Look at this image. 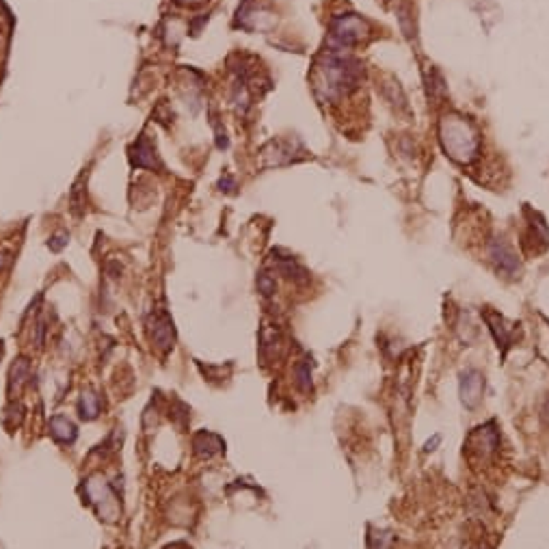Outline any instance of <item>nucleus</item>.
I'll list each match as a JSON object with an SVG mask.
<instances>
[{"label":"nucleus","instance_id":"nucleus-20","mask_svg":"<svg viewBox=\"0 0 549 549\" xmlns=\"http://www.w3.org/2000/svg\"><path fill=\"white\" fill-rule=\"evenodd\" d=\"M396 13H398V20H400V28H403V33L411 39V35H415V33H413V28H411V24H413L411 7H409V5H400V7L396 9Z\"/></svg>","mask_w":549,"mask_h":549},{"label":"nucleus","instance_id":"nucleus-2","mask_svg":"<svg viewBox=\"0 0 549 549\" xmlns=\"http://www.w3.org/2000/svg\"><path fill=\"white\" fill-rule=\"evenodd\" d=\"M439 141L443 152L458 165H469L480 152V137L473 124L461 115H446L439 122Z\"/></svg>","mask_w":549,"mask_h":549},{"label":"nucleus","instance_id":"nucleus-24","mask_svg":"<svg viewBox=\"0 0 549 549\" xmlns=\"http://www.w3.org/2000/svg\"><path fill=\"white\" fill-rule=\"evenodd\" d=\"M165 549H190V545H186L184 541H175V543L167 545Z\"/></svg>","mask_w":549,"mask_h":549},{"label":"nucleus","instance_id":"nucleus-8","mask_svg":"<svg viewBox=\"0 0 549 549\" xmlns=\"http://www.w3.org/2000/svg\"><path fill=\"white\" fill-rule=\"evenodd\" d=\"M147 331H150V337H152V342L158 350L167 352L173 348L175 329H173V322L167 314L150 316V320H147Z\"/></svg>","mask_w":549,"mask_h":549},{"label":"nucleus","instance_id":"nucleus-16","mask_svg":"<svg viewBox=\"0 0 549 549\" xmlns=\"http://www.w3.org/2000/svg\"><path fill=\"white\" fill-rule=\"evenodd\" d=\"M294 383L301 392H311V366L309 361H299L294 368Z\"/></svg>","mask_w":549,"mask_h":549},{"label":"nucleus","instance_id":"nucleus-25","mask_svg":"<svg viewBox=\"0 0 549 549\" xmlns=\"http://www.w3.org/2000/svg\"><path fill=\"white\" fill-rule=\"evenodd\" d=\"M7 262H9V256H7V254H0V271H3V269H5V266H7Z\"/></svg>","mask_w":549,"mask_h":549},{"label":"nucleus","instance_id":"nucleus-11","mask_svg":"<svg viewBox=\"0 0 549 549\" xmlns=\"http://www.w3.org/2000/svg\"><path fill=\"white\" fill-rule=\"evenodd\" d=\"M192 450H195L199 458H210L225 450V441L219 435L210 433V430H199V433L192 437Z\"/></svg>","mask_w":549,"mask_h":549},{"label":"nucleus","instance_id":"nucleus-4","mask_svg":"<svg viewBox=\"0 0 549 549\" xmlns=\"http://www.w3.org/2000/svg\"><path fill=\"white\" fill-rule=\"evenodd\" d=\"M497 448H500V428L495 422L476 426L465 439V452L469 458H476V461L491 458L497 452Z\"/></svg>","mask_w":549,"mask_h":549},{"label":"nucleus","instance_id":"nucleus-1","mask_svg":"<svg viewBox=\"0 0 549 549\" xmlns=\"http://www.w3.org/2000/svg\"><path fill=\"white\" fill-rule=\"evenodd\" d=\"M363 78V65L344 54L339 48L326 50L322 56V63L316 65L314 71V89L320 100L324 102H337L342 96L355 91Z\"/></svg>","mask_w":549,"mask_h":549},{"label":"nucleus","instance_id":"nucleus-17","mask_svg":"<svg viewBox=\"0 0 549 549\" xmlns=\"http://www.w3.org/2000/svg\"><path fill=\"white\" fill-rule=\"evenodd\" d=\"M85 177H78L76 184L71 186V192H69V203H71V212L80 216L82 214V208H85Z\"/></svg>","mask_w":549,"mask_h":549},{"label":"nucleus","instance_id":"nucleus-3","mask_svg":"<svg viewBox=\"0 0 549 549\" xmlns=\"http://www.w3.org/2000/svg\"><path fill=\"white\" fill-rule=\"evenodd\" d=\"M331 41L335 43V48H350L357 46L359 41H363L370 35V24L357 16V13H344V16H337L331 20Z\"/></svg>","mask_w":549,"mask_h":549},{"label":"nucleus","instance_id":"nucleus-10","mask_svg":"<svg viewBox=\"0 0 549 549\" xmlns=\"http://www.w3.org/2000/svg\"><path fill=\"white\" fill-rule=\"evenodd\" d=\"M130 162H132V165H135V167H141V169H156V167H160L154 145L150 143V139H147L145 135H141V137L135 141V145H132V150H130Z\"/></svg>","mask_w":549,"mask_h":549},{"label":"nucleus","instance_id":"nucleus-15","mask_svg":"<svg viewBox=\"0 0 549 549\" xmlns=\"http://www.w3.org/2000/svg\"><path fill=\"white\" fill-rule=\"evenodd\" d=\"M100 409H102L100 396L96 392H91V390L82 392V396L78 400V413H80V418L87 420V422H91V420H96L98 415H100Z\"/></svg>","mask_w":549,"mask_h":549},{"label":"nucleus","instance_id":"nucleus-14","mask_svg":"<svg viewBox=\"0 0 549 549\" xmlns=\"http://www.w3.org/2000/svg\"><path fill=\"white\" fill-rule=\"evenodd\" d=\"M275 266H277V271L281 275H284L286 279H290V281H294V284H305V281L309 279V273L292 256L277 258L275 260Z\"/></svg>","mask_w":549,"mask_h":549},{"label":"nucleus","instance_id":"nucleus-23","mask_svg":"<svg viewBox=\"0 0 549 549\" xmlns=\"http://www.w3.org/2000/svg\"><path fill=\"white\" fill-rule=\"evenodd\" d=\"M541 420H543L545 426H549V396L545 398V403L541 407Z\"/></svg>","mask_w":549,"mask_h":549},{"label":"nucleus","instance_id":"nucleus-18","mask_svg":"<svg viewBox=\"0 0 549 549\" xmlns=\"http://www.w3.org/2000/svg\"><path fill=\"white\" fill-rule=\"evenodd\" d=\"M392 543H394L392 532L385 530H377L368 537V549H392Z\"/></svg>","mask_w":549,"mask_h":549},{"label":"nucleus","instance_id":"nucleus-22","mask_svg":"<svg viewBox=\"0 0 549 549\" xmlns=\"http://www.w3.org/2000/svg\"><path fill=\"white\" fill-rule=\"evenodd\" d=\"M67 240H69V236L65 232H56L52 238L48 240V249L54 251V254H58V251H63V247L67 245Z\"/></svg>","mask_w":549,"mask_h":549},{"label":"nucleus","instance_id":"nucleus-13","mask_svg":"<svg viewBox=\"0 0 549 549\" xmlns=\"http://www.w3.org/2000/svg\"><path fill=\"white\" fill-rule=\"evenodd\" d=\"M31 377V363H28L26 357H20L13 361L11 370H9V383H7V390H9V396L13 398L16 394H20V390L24 388L26 379Z\"/></svg>","mask_w":549,"mask_h":549},{"label":"nucleus","instance_id":"nucleus-26","mask_svg":"<svg viewBox=\"0 0 549 549\" xmlns=\"http://www.w3.org/2000/svg\"><path fill=\"white\" fill-rule=\"evenodd\" d=\"M175 3H180V5H197V3H203V0H175Z\"/></svg>","mask_w":549,"mask_h":549},{"label":"nucleus","instance_id":"nucleus-12","mask_svg":"<svg viewBox=\"0 0 549 549\" xmlns=\"http://www.w3.org/2000/svg\"><path fill=\"white\" fill-rule=\"evenodd\" d=\"M48 428H50V435L56 443H65V446H69V443L76 441L78 430L69 418H65V415H54V418H50Z\"/></svg>","mask_w":549,"mask_h":549},{"label":"nucleus","instance_id":"nucleus-19","mask_svg":"<svg viewBox=\"0 0 549 549\" xmlns=\"http://www.w3.org/2000/svg\"><path fill=\"white\" fill-rule=\"evenodd\" d=\"M256 286H258V292H260L262 296H266V299H269V296H273V294L277 292L275 277H271V275L266 273V271H262V273L258 275V279H256Z\"/></svg>","mask_w":549,"mask_h":549},{"label":"nucleus","instance_id":"nucleus-6","mask_svg":"<svg viewBox=\"0 0 549 549\" xmlns=\"http://www.w3.org/2000/svg\"><path fill=\"white\" fill-rule=\"evenodd\" d=\"M484 392V374L476 368H467L458 379V396L467 409H476Z\"/></svg>","mask_w":549,"mask_h":549},{"label":"nucleus","instance_id":"nucleus-9","mask_svg":"<svg viewBox=\"0 0 549 549\" xmlns=\"http://www.w3.org/2000/svg\"><path fill=\"white\" fill-rule=\"evenodd\" d=\"M482 318H484V322L489 326V331H491L493 339L497 342V346H502V350L506 352L511 342H513V326L504 320L502 314H497V311L489 309V307L482 311Z\"/></svg>","mask_w":549,"mask_h":549},{"label":"nucleus","instance_id":"nucleus-5","mask_svg":"<svg viewBox=\"0 0 549 549\" xmlns=\"http://www.w3.org/2000/svg\"><path fill=\"white\" fill-rule=\"evenodd\" d=\"M85 495L87 500L93 504L100 519H107V522H115L120 517V504H117V495L113 493V489L102 476H93L85 482Z\"/></svg>","mask_w":549,"mask_h":549},{"label":"nucleus","instance_id":"nucleus-7","mask_svg":"<svg viewBox=\"0 0 549 549\" xmlns=\"http://www.w3.org/2000/svg\"><path fill=\"white\" fill-rule=\"evenodd\" d=\"M489 258H491V262L495 264L497 273L506 275V277H515L519 273L517 254L504 238H495V240L489 243Z\"/></svg>","mask_w":549,"mask_h":549},{"label":"nucleus","instance_id":"nucleus-27","mask_svg":"<svg viewBox=\"0 0 549 549\" xmlns=\"http://www.w3.org/2000/svg\"><path fill=\"white\" fill-rule=\"evenodd\" d=\"M3 352H5V346H3V342H0V359H3Z\"/></svg>","mask_w":549,"mask_h":549},{"label":"nucleus","instance_id":"nucleus-21","mask_svg":"<svg viewBox=\"0 0 549 549\" xmlns=\"http://www.w3.org/2000/svg\"><path fill=\"white\" fill-rule=\"evenodd\" d=\"M428 89H430V96L433 98H443L446 96V85H443V78L437 69H430V80H428Z\"/></svg>","mask_w":549,"mask_h":549}]
</instances>
